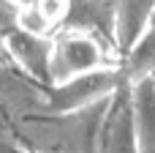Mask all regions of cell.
<instances>
[{
    "instance_id": "cell-1",
    "label": "cell",
    "mask_w": 155,
    "mask_h": 153,
    "mask_svg": "<svg viewBox=\"0 0 155 153\" xmlns=\"http://www.w3.org/2000/svg\"><path fill=\"white\" fill-rule=\"evenodd\" d=\"M112 96L74 112L35 110L22 115L16 126L22 153H101V137Z\"/></svg>"
},
{
    "instance_id": "cell-2",
    "label": "cell",
    "mask_w": 155,
    "mask_h": 153,
    "mask_svg": "<svg viewBox=\"0 0 155 153\" xmlns=\"http://www.w3.org/2000/svg\"><path fill=\"white\" fill-rule=\"evenodd\" d=\"M114 63H120L114 49L101 38H95L93 33L74 30V27H57L52 33V57H49L52 85Z\"/></svg>"
},
{
    "instance_id": "cell-3",
    "label": "cell",
    "mask_w": 155,
    "mask_h": 153,
    "mask_svg": "<svg viewBox=\"0 0 155 153\" xmlns=\"http://www.w3.org/2000/svg\"><path fill=\"white\" fill-rule=\"evenodd\" d=\"M123 82H125V74H123L120 63L76 74V77L63 79L57 85H49L44 90L41 112H74V110H82V107H87L93 101H101V99L112 96Z\"/></svg>"
},
{
    "instance_id": "cell-4",
    "label": "cell",
    "mask_w": 155,
    "mask_h": 153,
    "mask_svg": "<svg viewBox=\"0 0 155 153\" xmlns=\"http://www.w3.org/2000/svg\"><path fill=\"white\" fill-rule=\"evenodd\" d=\"M3 55L33 85H38V88L52 85V77H49L52 36H38V33H27L22 27H8L3 33Z\"/></svg>"
},
{
    "instance_id": "cell-5",
    "label": "cell",
    "mask_w": 155,
    "mask_h": 153,
    "mask_svg": "<svg viewBox=\"0 0 155 153\" xmlns=\"http://www.w3.org/2000/svg\"><path fill=\"white\" fill-rule=\"evenodd\" d=\"M134 153H155V77L128 82Z\"/></svg>"
},
{
    "instance_id": "cell-6",
    "label": "cell",
    "mask_w": 155,
    "mask_h": 153,
    "mask_svg": "<svg viewBox=\"0 0 155 153\" xmlns=\"http://www.w3.org/2000/svg\"><path fill=\"white\" fill-rule=\"evenodd\" d=\"M114 3L117 0H68V11H65V19L60 27L93 33L104 44H109L117 55V47H114Z\"/></svg>"
},
{
    "instance_id": "cell-7",
    "label": "cell",
    "mask_w": 155,
    "mask_h": 153,
    "mask_svg": "<svg viewBox=\"0 0 155 153\" xmlns=\"http://www.w3.org/2000/svg\"><path fill=\"white\" fill-rule=\"evenodd\" d=\"M101 153H134V131H131V93L128 82H123L109 104L104 137H101Z\"/></svg>"
},
{
    "instance_id": "cell-8",
    "label": "cell",
    "mask_w": 155,
    "mask_h": 153,
    "mask_svg": "<svg viewBox=\"0 0 155 153\" xmlns=\"http://www.w3.org/2000/svg\"><path fill=\"white\" fill-rule=\"evenodd\" d=\"M155 0H117L114 3V47L117 57L142 36V30L153 22Z\"/></svg>"
},
{
    "instance_id": "cell-9",
    "label": "cell",
    "mask_w": 155,
    "mask_h": 153,
    "mask_svg": "<svg viewBox=\"0 0 155 153\" xmlns=\"http://www.w3.org/2000/svg\"><path fill=\"white\" fill-rule=\"evenodd\" d=\"M120 68L125 74V82H136L142 77H153L155 74V19L120 55Z\"/></svg>"
},
{
    "instance_id": "cell-10",
    "label": "cell",
    "mask_w": 155,
    "mask_h": 153,
    "mask_svg": "<svg viewBox=\"0 0 155 153\" xmlns=\"http://www.w3.org/2000/svg\"><path fill=\"white\" fill-rule=\"evenodd\" d=\"M16 5L14 3H8V0H0V30H8V27H14L16 25Z\"/></svg>"
},
{
    "instance_id": "cell-11",
    "label": "cell",
    "mask_w": 155,
    "mask_h": 153,
    "mask_svg": "<svg viewBox=\"0 0 155 153\" xmlns=\"http://www.w3.org/2000/svg\"><path fill=\"white\" fill-rule=\"evenodd\" d=\"M8 3H14L16 8H25V5H33V3H38V0H8Z\"/></svg>"
},
{
    "instance_id": "cell-12",
    "label": "cell",
    "mask_w": 155,
    "mask_h": 153,
    "mask_svg": "<svg viewBox=\"0 0 155 153\" xmlns=\"http://www.w3.org/2000/svg\"><path fill=\"white\" fill-rule=\"evenodd\" d=\"M3 33H5V30H0V55H3Z\"/></svg>"
},
{
    "instance_id": "cell-13",
    "label": "cell",
    "mask_w": 155,
    "mask_h": 153,
    "mask_svg": "<svg viewBox=\"0 0 155 153\" xmlns=\"http://www.w3.org/2000/svg\"><path fill=\"white\" fill-rule=\"evenodd\" d=\"M153 77H155V74H153Z\"/></svg>"
}]
</instances>
